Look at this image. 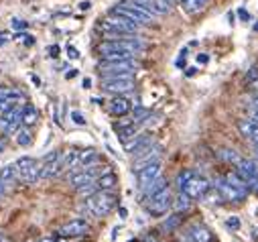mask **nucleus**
Here are the masks:
<instances>
[{"instance_id": "1", "label": "nucleus", "mask_w": 258, "mask_h": 242, "mask_svg": "<svg viewBox=\"0 0 258 242\" xmlns=\"http://www.w3.org/2000/svg\"><path fill=\"white\" fill-rule=\"evenodd\" d=\"M177 185H179V189H181L185 195L191 197V200H201V197L207 195V191H209V187H211L205 177H201V175H197L195 171H191V169L179 173Z\"/></svg>"}, {"instance_id": "2", "label": "nucleus", "mask_w": 258, "mask_h": 242, "mask_svg": "<svg viewBox=\"0 0 258 242\" xmlns=\"http://www.w3.org/2000/svg\"><path fill=\"white\" fill-rule=\"evenodd\" d=\"M144 41H140L136 35H128L124 39H106L98 45L100 55L106 53H140L144 51Z\"/></svg>"}, {"instance_id": "3", "label": "nucleus", "mask_w": 258, "mask_h": 242, "mask_svg": "<svg viewBox=\"0 0 258 242\" xmlns=\"http://www.w3.org/2000/svg\"><path fill=\"white\" fill-rule=\"evenodd\" d=\"M85 210L90 214L98 216V218H104L112 214L116 208H118V195L112 193V191H96L94 195L85 197Z\"/></svg>"}, {"instance_id": "4", "label": "nucleus", "mask_w": 258, "mask_h": 242, "mask_svg": "<svg viewBox=\"0 0 258 242\" xmlns=\"http://www.w3.org/2000/svg\"><path fill=\"white\" fill-rule=\"evenodd\" d=\"M100 29L106 35V39H112V37L124 35V33H138L140 31V23L130 20V18H124V16H118V14H110L106 20H102Z\"/></svg>"}, {"instance_id": "5", "label": "nucleus", "mask_w": 258, "mask_h": 242, "mask_svg": "<svg viewBox=\"0 0 258 242\" xmlns=\"http://www.w3.org/2000/svg\"><path fill=\"white\" fill-rule=\"evenodd\" d=\"M138 70V61L122 59V61H100V78H134Z\"/></svg>"}, {"instance_id": "6", "label": "nucleus", "mask_w": 258, "mask_h": 242, "mask_svg": "<svg viewBox=\"0 0 258 242\" xmlns=\"http://www.w3.org/2000/svg\"><path fill=\"white\" fill-rule=\"evenodd\" d=\"M14 165L18 171V181L33 185L37 183V179H41V163H37L33 157H20Z\"/></svg>"}, {"instance_id": "7", "label": "nucleus", "mask_w": 258, "mask_h": 242, "mask_svg": "<svg viewBox=\"0 0 258 242\" xmlns=\"http://www.w3.org/2000/svg\"><path fill=\"white\" fill-rule=\"evenodd\" d=\"M23 124V108L18 106H12L10 110L0 114V133L2 135H12L18 130V126Z\"/></svg>"}, {"instance_id": "8", "label": "nucleus", "mask_w": 258, "mask_h": 242, "mask_svg": "<svg viewBox=\"0 0 258 242\" xmlns=\"http://www.w3.org/2000/svg\"><path fill=\"white\" fill-rule=\"evenodd\" d=\"M171 206H173V200H171L169 187H165L163 191L155 193L153 197H148L146 204H144V208H146V212H148L150 216H161V214H165Z\"/></svg>"}, {"instance_id": "9", "label": "nucleus", "mask_w": 258, "mask_h": 242, "mask_svg": "<svg viewBox=\"0 0 258 242\" xmlns=\"http://www.w3.org/2000/svg\"><path fill=\"white\" fill-rule=\"evenodd\" d=\"M216 189L220 191L222 200H226V202H234V204L244 202V200H246V195H248V191H244V189H240V187L232 185L226 177H220V179L216 181Z\"/></svg>"}, {"instance_id": "10", "label": "nucleus", "mask_w": 258, "mask_h": 242, "mask_svg": "<svg viewBox=\"0 0 258 242\" xmlns=\"http://www.w3.org/2000/svg\"><path fill=\"white\" fill-rule=\"evenodd\" d=\"M102 90L110 94H126L134 90V78H102Z\"/></svg>"}, {"instance_id": "11", "label": "nucleus", "mask_w": 258, "mask_h": 242, "mask_svg": "<svg viewBox=\"0 0 258 242\" xmlns=\"http://www.w3.org/2000/svg\"><path fill=\"white\" fill-rule=\"evenodd\" d=\"M27 96L25 92L14 90V87H0V114L10 110L12 106H18L20 102H25Z\"/></svg>"}, {"instance_id": "12", "label": "nucleus", "mask_w": 258, "mask_h": 242, "mask_svg": "<svg viewBox=\"0 0 258 242\" xmlns=\"http://www.w3.org/2000/svg\"><path fill=\"white\" fill-rule=\"evenodd\" d=\"M59 157H61L59 151H51V153H47V155H45V159H43V163H41V177L43 179H51V177L61 175V171H59Z\"/></svg>"}, {"instance_id": "13", "label": "nucleus", "mask_w": 258, "mask_h": 242, "mask_svg": "<svg viewBox=\"0 0 258 242\" xmlns=\"http://www.w3.org/2000/svg\"><path fill=\"white\" fill-rule=\"evenodd\" d=\"M161 153H163V149H161V145H157V143H153L148 149H144L142 153H138V155H134V163H132V169L134 171H138V169H142L144 165H148V163H153V161H159L161 159Z\"/></svg>"}, {"instance_id": "14", "label": "nucleus", "mask_w": 258, "mask_h": 242, "mask_svg": "<svg viewBox=\"0 0 258 242\" xmlns=\"http://www.w3.org/2000/svg\"><path fill=\"white\" fill-rule=\"evenodd\" d=\"M90 232V224L85 222L81 218H75V220H69L67 224H63L59 228V236L63 238H75V236H83Z\"/></svg>"}, {"instance_id": "15", "label": "nucleus", "mask_w": 258, "mask_h": 242, "mask_svg": "<svg viewBox=\"0 0 258 242\" xmlns=\"http://www.w3.org/2000/svg\"><path fill=\"white\" fill-rule=\"evenodd\" d=\"M159 175H161V159H159V161H153V163H148V165H144L142 169H138V171H136L138 185L142 187V185L150 183L155 177H159Z\"/></svg>"}, {"instance_id": "16", "label": "nucleus", "mask_w": 258, "mask_h": 242, "mask_svg": "<svg viewBox=\"0 0 258 242\" xmlns=\"http://www.w3.org/2000/svg\"><path fill=\"white\" fill-rule=\"evenodd\" d=\"M108 112L112 116H126L128 112H130V100L116 94L110 102H108Z\"/></svg>"}, {"instance_id": "17", "label": "nucleus", "mask_w": 258, "mask_h": 242, "mask_svg": "<svg viewBox=\"0 0 258 242\" xmlns=\"http://www.w3.org/2000/svg\"><path fill=\"white\" fill-rule=\"evenodd\" d=\"M209 240H211V232L201 224L191 226L183 238V242H209Z\"/></svg>"}, {"instance_id": "18", "label": "nucleus", "mask_w": 258, "mask_h": 242, "mask_svg": "<svg viewBox=\"0 0 258 242\" xmlns=\"http://www.w3.org/2000/svg\"><path fill=\"white\" fill-rule=\"evenodd\" d=\"M150 145H153V137H150V135H138L134 141L126 143V151L130 153V155H138V153H142Z\"/></svg>"}, {"instance_id": "19", "label": "nucleus", "mask_w": 258, "mask_h": 242, "mask_svg": "<svg viewBox=\"0 0 258 242\" xmlns=\"http://www.w3.org/2000/svg\"><path fill=\"white\" fill-rule=\"evenodd\" d=\"M165 187H169L167 185V179L163 177V175H159V177H155L150 183H146V185H142V200L146 202L148 197H153L155 193H159V191H163Z\"/></svg>"}, {"instance_id": "20", "label": "nucleus", "mask_w": 258, "mask_h": 242, "mask_svg": "<svg viewBox=\"0 0 258 242\" xmlns=\"http://www.w3.org/2000/svg\"><path fill=\"white\" fill-rule=\"evenodd\" d=\"M94 181H96L98 191H110V189H114L118 185V177H116V173H112V171L102 173L100 177H96Z\"/></svg>"}, {"instance_id": "21", "label": "nucleus", "mask_w": 258, "mask_h": 242, "mask_svg": "<svg viewBox=\"0 0 258 242\" xmlns=\"http://www.w3.org/2000/svg\"><path fill=\"white\" fill-rule=\"evenodd\" d=\"M146 8L153 14H167L171 12V0H144Z\"/></svg>"}, {"instance_id": "22", "label": "nucleus", "mask_w": 258, "mask_h": 242, "mask_svg": "<svg viewBox=\"0 0 258 242\" xmlns=\"http://www.w3.org/2000/svg\"><path fill=\"white\" fill-rule=\"evenodd\" d=\"M39 122V110L33 104H25L23 106V124L25 126H33Z\"/></svg>"}, {"instance_id": "23", "label": "nucleus", "mask_w": 258, "mask_h": 242, "mask_svg": "<svg viewBox=\"0 0 258 242\" xmlns=\"http://www.w3.org/2000/svg\"><path fill=\"white\" fill-rule=\"evenodd\" d=\"M116 133H118V139L120 141H124V143H128L134 135H136V124L134 122H130V124H120V126H116Z\"/></svg>"}, {"instance_id": "24", "label": "nucleus", "mask_w": 258, "mask_h": 242, "mask_svg": "<svg viewBox=\"0 0 258 242\" xmlns=\"http://www.w3.org/2000/svg\"><path fill=\"white\" fill-rule=\"evenodd\" d=\"M238 128H240V133L246 137V139H252L256 133H258V124L252 120V118H244L238 122Z\"/></svg>"}, {"instance_id": "25", "label": "nucleus", "mask_w": 258, "mask_h": 242, "mask_svg": "<svg viewBox=\"0 0 258 242\" xmlns=\"http://www.w3.org/2000/svg\"><path fill=\"white\" fill-rule=\"evenodd\" d=\"M0 181H2V183H12V181H18V171H16V165H14V163L6 165L2 171H0Z\"/></svg>"}, {"instance_id": "26", "label": "nucleus", "mask_w": 258, "mask_h": 242, "mask_svg": "<svg viewBox=\"0 0 258 242\" xmlns=\"http://www.w3.org/2000/svg\"><path fill=\"white\" fill-rule=\"evenodd\" d=\"M14 141H16V145H20V147H29V145L33 143V137H31V133H29V126H25V124H23V128L18 126V130L14 133Z\"/></svg>"}, {"instance_id": "27", "label": "nucleus", "mask_w": 258, "mask_h": 242, "mask_svg": "<svg viewBox=\"0 0 258 242\" xmlns=\"http://www.w3.org/2000/svg\"><path fill=\"white\" fill-rule=\"evenodd\" d=\"M96 161H98V151L96 149H83V151H79V167L92 165Z\"/></svg>"}, {"instance_id": "28", "label": "nucleus", "mask_w": 258, "mask_h": 242, "mask_svg": "<svg viewBox=\"0 0 258 242\" xmlns=\"http://www.w3.org/2000/svg\"><path fill=\"white\" fill-rule=\"evenodd\" d=\"M181 222H183V216H181V212H177V214H173V216H169V220L163 224V230H165V232H173L175 228H179Z\"/></svg>"}, {"instance_id": "29", "label": "nucleus", "mask_w": 258, "mask_h": 242, "mask_svg": "<svg viewBox=\"0 0 258 242\" xmlns=\"http://www.w3.org/2000/svg\"><path fill=\"white\" fill-rule=\"evenodd\" d=\"M189 204H191V197H189V195H185L183 191H181V195L177 197V200L173 202V206H175V210H177V212H181V210L185 212V210L189 208Z\"/></svg>"}, {"instance_id": "30", "label": "nucleus", "mask_w": 258, "mask_h": 242, "mask_svg": "<svg viewBox=\"0 0 258 242\" xmlns=\"http://www.w3.org/2000/svg\"><path fill=\"white\" fill-rule=\"evenodd\" d=\"M98 191V187H96V181H90V183H83V185H79L77 187V193L79 195H85V197H90V195H94Z\"/></svg>"}, {"instance_id": "31", "label": "nucleus", "mask_w": 258, "mask_h": 242, "mask_svg": "<svg viewBox=\"0 0 258 242\" xmlns=\"http://www.w3.org/2000/svg\"><path fill=\"white\" fill-rule=\"evenodd\" d=\"M220 155H222V159H226L228 163H234V165H238V163H240V157L236 155L234 151H230V149H224V151L220 153Z\"/></svg>"}, {"instance_id": "32", "label": "nucleus", "mask_w": 258, "mask_h": 242, "mask_svg": "<svg viewBox=\"0 0 258 242\" xmlns=\"http://www.w3.org/2000/svg\"><path fill=\"white\" fill-rule=\"evenodd\" d=\"M69 118H71L75 124H79V126H83V124H85V118L81 116V112H77V110H73V112H69Z\"/></svg>"}, {"instance_id": "33", "label": "nucleus", "mask_w": 258, "mask_h": 242, "mask_svg": "<svg viewBox=\"0 0 258 242\" xmlns=\"http://www.w3.org/2000/svg\"><path fill=\"white\" fill-rule=\"evenodd\" d=\"M228 228H234V230H238L240 228V220L238 218H228Z\"/></svg>"}, {"instance_id": "34", "label": "nucleus", "mask_w": 258, "mask_h": 242, "mask_svg": "<svg viewBox=\"0 0 258 242\" xmlns=\"http://www.w3.org/2000/svg\"><path fill=\"white\" fill-rule=\"evenodd\" d=\"M12 27H14V29H27L29 23H27V20H18V18H14V20H12Z\"/></svg>"}, {"instance_id": "35", "label": "nucleus", "mask_w": 258, "mask_h": 242, "mask_svg": "<svg viewBox=\"0 0 258 242\" xmlns=\"http://www.w3.org/2000/svg\"><path fill=\"white\" fill-rule=\"evenodd\" d=\"M67 57H71V59H77V57H79V51H77L75 47L67 45Z\"/></svg>"}, {"instance_id": "36", "label": "nucleus", "mask_w": 258, "mask_h": 242, "mask_svg": "<svg viewBox=\"0 0 258 242\" xmlns=\"http://www.w3.org/2000/svg\"><path fill=\"white\" fill-rule=\"evenodd\" d=\"M90 8H92L90 0H81V2H79V10H90Z\"/></svg>"}, {"instance_id": "37", "label": "nucleus", "mask_w": 258, "mask_h": 242, "mask_svg": "<svg viewBox=\"0 0 258 242\" xmlns=\"http://www.w3.org/2000/svg\"><path fill=\"white\" fill-rule=\"evenodd\" d=\"M238 16H240L242 20H250V14L246 12V8H240V10H238Z\"/></svg>"}, {"instance_id": "38", "label": "nucleus", "mask_w": 258, "mask_h": 242, "mask_svg": "<svg viewBox=\"0 0 258 242\" xmlns=\"http://www.w3.org/2000/svg\"><path fill=\"white\" fill-rule=\"evenodd\" d=\"M49 55H51V57H57V55H59V47H57V45L49 47Z\"/></svg>"}, {"instance_id": "39", "label": "nucleus", "mask_w": 258, "mask_h": 242, "mask_svg": "<svg viewBox=\"0 0 258 242\" xmlns=\"http://www.w3.org/2000/svg\"><path fill=\"white\" fill-rule=\"evenodd\" d=\"M197 61H199V63H207V61H209V57H207L205 53H199V55H197Z\"/></svg>"}, {"instance_id": "40", "label": "nucleus", "mask_w": 258, "mask_h": 242, "mask_svg": "<svg viewBox=\"0 0 258 242\" xmlns=\"http://www.w3.org/2000/svg\"><path fill=\"white\" fill-rule=\"evenodd\" d=\"M75 76H77V70H71V72H67V74H65V78H67V80H73Z\"/></svg>"}, {"instance_id": "41", "label": "nucleus", "mask_w": 258, "mask_h": 242, "mask_svg": "<svg viewBox=\"0 0 258 242\" xmlns=\"http://www.w3.org/2000/svg\"><path fill=\"white\" fill-rule=\"evenodd\" d=\"M6 185H8V183H2V181H0V197L4 195V191H6Z\"/></svg>"}, {"instance_id": "42", "label": "nucleus", "mask_w": 258, "mask_h": 242, "mask_svg": "<svg viewBox=\"0 0 258 242\" xmlns=\"http://www.w3.org/2000/svg\"><path fill=\"white\" fill-rule=\"evenodd\" d=\"M250 118H252V120H254L256 124H258V110H252V114H250Z\"/></svg>"}, {"instance_id": "43", "label": "nucleus", "mask_w": 258, "mask_h": 242, "mask_svg": "<svg viewBox=\"0 0 258 242\" xmlns=\"http://www.w3.org/2000/svg\"><path fill=\"white\" fill-rule=\"evenodd\" d=\"M39 242H57V240H55L53 236H47V238H41Z\"/></svg>"}, {"instance_id": "44", "label": "nucleus", "mask_w": 258, "mask_h": 242, "mask_svg": "<svg viewBox=\"0 0 258 242\" xmlns=\"http://www.w3.org/2000/svg\"><path fill=\"white\" fill-rule=\"evenodd\" d=\"M83 87H92V80H90V78L83 80Z\"/></svg>"}, {"instance_id": "45", "label": "nucleus", "mask_w": 258, "mask_h": 242, "mask_svg": "<svg viewBox=\"0 0 258 242\" xmlns=\"http://www.w3.org/2000/svg\"><path fill=\"white\" fill-rule=\"evenodd\" d=\"M250 110H258V98H254V102H252V106H250Z\"/></svg>"}, {"instance_id": "46", "label": "nucleus", "mask_w": 258, "mask_h": 242, "mask_svg": "<svg viewBox=\"0 0 258 242\" xmlns=\"http://www.w3.org/2000/svg\"><path fill=\"white\" fill-rule=\"evenodd\" d=\"M4 147H6V141H4V139H0V153L4 151Z\"/></svg>"}, {"instance_id": "47", "label": "nucleus", "mask_w": 258, "mask_h": 242, "mask_svg": "<svg viewBox=\"0 0 258 242\" xmlns=\"http://www.w3.org/2000/svg\"><path fill=\"white\" fill-rule=\"evenodd\" d=\"M8 41V35H0V45H2V43H6Z\"/></svg>"}, {"instance_id": "48", "label": "nucleus", "mask_w": 258, "mask_h": 242, "mask_svg": "<svg viewBox=\"0 0 258 242\" xmlns=\"http://www.w3.org/2000/svg\"><path fill=\"white\" fill-rule=\"evenodd\" d=\"M126 214H128V212H126L124 208H120V218H126Z\"/></svg>"}, {"instance_id": "49", "label": "nucleus", "mask_w": 258, "mask_h": 242, "mask_svg": "<svg viewBox=\"0 0 258 242\" xmlns=\"http://www.w3.org/2000/svg\"><path fill=\"white\" fill-rule=\"evenodd\" d=\"M144 242H157V240H155V238H148V240H144Z\"/></svg>"}, {"instance_id": "50", "label": "nucleus", "mask_w": 258, "mask_h": 242, "mask_svg": "<svg viewBox=\"0 0 258 242\" xmlns=\"http://www.w3.org/2000/svg\"><path fill=\"white\" fill-rule=\"evenodd\" d=\"M0 242H8V240H4V238H2V240H0Z\"/></svg>"}, {"instance_id": "51", "label": "nucleus", "mask_w": 258, "mask_h": 242, "mask_svg": "<svg viewBox=\"0 0 258 242\" xmlns=\"http://www.w3.org/2000/svg\"><path fill=\"white\" fill-rule=\"evenodd\" d=\"M0 240H2V234H0Z\"/></svg>"}, {"instance_id": "52", "label": "nucleus", "mask_w": 258, "mask_h": 242, "mask_svg": "<svg viewBox=\"0 0 258 242\" xmlns=\"http://www.w3.org/2000/svg\"><path fill=\"white\" fill-rule=\"evenodd\" d=\"M203 2H207V0H203Z\"/></svg>"}]
</instances>
